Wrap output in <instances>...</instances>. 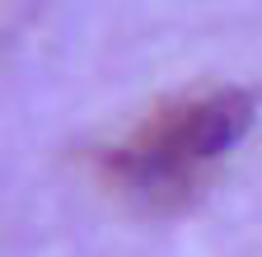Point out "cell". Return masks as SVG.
<instances>
[{
    "label": "cell",
    "mask_w": 262,
    "mask_h": 257,
    "mask_svg": "<svg viewBox=\"0 0 262 257\" xmlns=\"http://www.w3.org/2000/svg\"><path fill=\"white\" fill-rule=\"evenodd\" d=\"M248 122L253 99L239 89L173 103L108 154V178L117 182V192L136 197L150 211L183 206L192 192H202L215 159L229 154V145H239Z\"/></svg>",
    "instance_id": "cell-1"
}]
</instances>
